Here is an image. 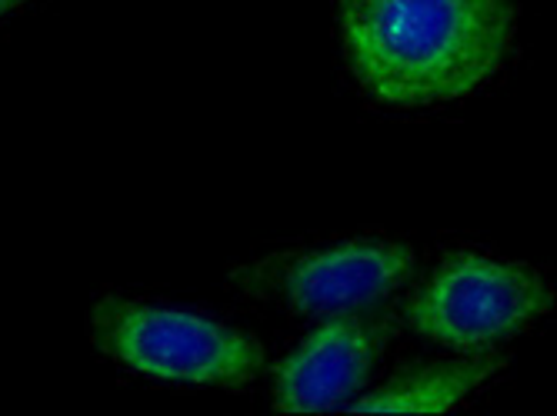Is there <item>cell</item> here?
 Wrapping results in <instances>:
<instances>
[{"label": "cell", "mask_w": 557, "mask_h": 416, "mask_svg": "<svg viewBox=\"0 0 557 416\" xmlns=\"http://www.w3.org/2000/svg\"><path fill=\"white\" fill-rule=\"evenodd\" d=\"M515 0H341L344 64L387 108L461 100L508 61Z\"/></svg>", "instance_id": "6da1fadb"}, {"label": "cell", "mask_w": 557, "mask_h": 416, "mask_svg": "<svg viewBox=\"0 0 557 416\" xmlns=\"http://www.w3.org/2000/svg\"><path fill=\"white\" fill-rule=\"evenodd\" d=\"M550 306L554 287L541 270L481 253H454L408 297L400 317L434 343L478 350L521 333Z\"/></svg>", "instance_id": "3957f363"}, {"label": "cell", "mask_w": 557, "mask_h": 416, "mask_svg": "<svg viewBox=\"0 0 557 416\" xmlns=\"http://www.w3.org/2000/svg\"><path fill=\"white\" fill-rule=\"evenodd\" d=\"M504 363L497 356H478L465 363H437V367L397 374L387 387L361 396L354 413H444L487 383Z\"/></svg>", "instance_id": "8992f818"}, {"label": "cell", "mask_w": 557, "mask_h": 416, "mask_svg": "<svg viewBox=\"0 0 557 416\" xmlns=\"http://www.w3.org/2000/svg\"><path fill=\"white\" fill-rule=\"evenodd\" d=\"M414 274V250L361 237L311 253H277L250 267H237L231 283L255 300H274L290 314L318 317L374 303L408 283Z\"/></svg>", "instance_id": "277c9868"}, {"label": "cell", "mask_w": 557, "mask_h": 416, "mask_svg": "<svg viewBox=\"0 0 557 416\" xmlns=\"http://www.w3.org/2000/svg\"><path fill=\"white\" fill-rule=\"evenodd\" d=\"M90 337L108 356L154 380L240 387L264 367L255 337L158 303L104 297L90 314Z\"/></svg>", "instance_id": "7a4b0ae2"}, {"label": "cell", "mask_w": 557, "mask_h": 416, "mask_svg": "<svg viewBox=\"0 0 557 416\" xmlns=\"http://www.w3.org/2000/svg\"><path fill=\"white\" fill-rule=\"evenodd\" d=\"M24 4H30V0H0V17L11 14V11H17V8H24Z\"/></svg>", "instance_id": "52a82bcc"}, {"label": "cell", "mask_w": 557, "mask_h": 416, "mask_svg": "<svg viewBox=\"0 0 557 416\" xmlns=\"http://www.w3.org/2000/svg\"><path fill=\"white\" fill-rule=\"evenodd\" d=\"M381 346V327L337 314L274 370V406L284 413H318L350 400L368 383Z\"/></svg>", "instance_id": "5b68a950"}]
</instances>
